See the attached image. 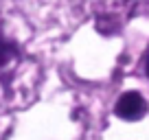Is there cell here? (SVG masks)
Returning <instances> with one entry per match:
<instances>
[{
    "label": "cell",
    "mask_w": 149,
    "mask_h": 140,
    "mask_svg": "<svg viewBox=\"0 0 149 140\" xmlns=\"http://www.w3.org/2000/svg\"><path fill=\"white\" fill-rule=\"evenodd\" d=\"M147 112V101L138 92H125L116 103V114L125 121H138Z\"/></svg>",
    "instance_id": "cell-1"
},
{
    "label": "cell",
    "mask_w": 149,
    "mask_h": 140,
    "mask_svg": "<svg viewBox=\"0 0 149 140\" xmlns=\"http://www.w3.org/2000/svg\"><path fill=\"white\" fill-rule=\"evenodd\" d=\"M147 75H149V59H147Z\"/></svg>",
    "instance_id": "cell-2"
}]
</instances>
